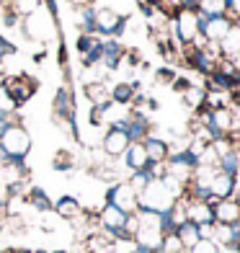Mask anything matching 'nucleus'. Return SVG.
<instances>
[{
	"label": "nucleus",
	"mask_w": 240,
	"mask_h": 253,
	"mask_svg": "<svg viewBox=\"0 0 240 253\" xmlns=\"http://www.w3.org/2000/svg\"><path fill=\"white\" fill-rule=\"evenodd\" d=\"M0 153L8 163H26V158L31 153V134L24 126V122L5 124L0 126Z\"/></svg>",
	"instance_id": "f257e3e1"
},
{
	"label": "nucleus",
	"mask_w": 240,
	"mask_h": 253,
	"mask_svg": "<svg viewBox=\"0 0 240 253\" xmlns=\"http://www.w3.org/2000/svg\"><path fill=\"white\" fill-rule=\"evenodd\" d=\"M176 202H178V199L173 197V194H170V189L163 183V178H160V181H150L142 194H137V207H140L142 212L165 214Z\"/></svg>",
	"instance_id": "f03ea898"
},
{
	"label": "nucleus",
	"mask_w": 240,
	"mask_h": 253,
	"mask_svg": "<svg viewBox=\"0 0 240 253\" xmlns=\"http://www.w3.org/2000/svg\"><path fill=\"white\" fill-rule=\"evenodd\" d=\"M197 168H199V158L191 150H186V147L184 150H170V155L165 160V176L173 178L176 183H181V186H186L191 181Z\"/></svg>",
	"instance_id": "7ed1b4c3"
},
{
	"label": "nucleus",
	"mask_w": 240,
	"mask_h": 253,
	"mask_svg": "<svg viewBox=\"0 0 240 253\" xmlns=\"http://www.w3.org/2000/svg\"><path fill=\"white\" fill-rule=\"evenodd\" d=\"M3 90H5V96L10 98V103H13V106L18 109V106H24L26 101H31V96L39 90V80L31 78V75H26V73L5 75Z\"/></svg>",
	"instance_id": "20e7f679"
},
{
	"label": "nucleus",
	"mask_w": 240,
	"mask_h": 253,
	"mask_svg": "<svg viewBox=\"0 0 240 253\" xmlns=\"http://www.w3.org/2000/svg\"><path fill=\"white\" fill-rule=\"evenodd\" d=\"M170 24H173V37H176L181 49L189 47V44L199 37V31H197V10H189V8L170 10Z\"/></svg>",
	"instance_id": "39448f33"
},
{
	"label": "nucleus",
	"mask_w": 240,
	"mask_h": 253,
	"mask_svg": "<svg viewBox=\"0 0 240 253\" xmlns=\"http://www.w3.org/2000/svg\"><path fill=\"white\" fill-rule=\"evenodd\" d=\"M127 16H121L117 8H96V37L101 39H119L127 29Z\"/></svg>",
	"instance_id": "423d86ee"
},
{
	"label": "nucleus",
	"mask_w": 240,
	"mask_h": 253,
	"mask_svg": "<svg viewBox=\"0 0 240 253\" xmlns=\"http://www.w3.org/2000/svg\"><path fill=\"white\" fill-rule=\"evenodd\" d=\"M106 204H111V207H117L119 212H124V214H134L140 207H137V194L129 189V183L127 181H114L111 186L106 189Z\"/></svg>",
	"instance_id": "0eeeda50"
},
{
	"label": "nucleus",
	"mask_w": 240,
	"mask_h": 253,
	"mask_svg": "<svg viewBox=\"0 0 240 253\" xmlns=\"http://www.w3.org/2000/svg\"><path fill=\"white\" fill-rule=\"evenodd\" d=\"M230 26H233V21L227 18V16L207 18V16L197 13V31H199V37H204V42H207V44H217L227 31H230Z\"/></svg>",
	"instance_id": "6e6552de"
},
{
	"label": "nucleus",
	"mask_w": 240,
	"mask_h": 253,
	"mask_svg": "<svg viewBox=\"0 0 240 253\" xmlns=\"http://www.w3.org/2000/svg\"><path fill=\"white\" fill-rule=\"evenodd\" d=\"M129 147V137L124 129H119V126L109 124L106 134L101 137V153H104L109 160H119L124 155V150Z\"/></svg>",
	"instance_id": "1a4fd4ad"
},
{
	"label": "nucleus",
	"mask_w": 240,
	"mask_h": 253,
	"mask_svg": "<svg viewBox=\"0 0 240 253\" xmlns=\"http://www.w3.org/2000/svg\"><path fill=\"white\" fill-rule=\"evenodd\" d=\"M52 114H54V119L60 122V124H65L67 119L78 117V109H75V98H73L70 85H60V88H57L54 101H52Z\"/></svg>",
	"instance_id": "9d476101"
},
{
	"label": "nucleus",
	"mask_w": 240,
	"mask_h": 253,
	"mask_svg": "<svg viewBox=\"0 0 240 253\" xmlns=\"http://www.w3.org/2000/svg\"><path fill=\"white\" fill-rule=\"evenodd\" d=\"M209 194L214 199H235L238 197V178L222 173V170H214L212 181H209Z\"/></svg>",
	"instance_id": "9b49d317"
},
{
	"label": "nucleus",
	"mask_w": 240,
	"mask_h": 253,
	"mask_svg": "<svg viewBox=\"0 0 240 253\" xmlns=\"http://www.w3.org/2000/svg\"><path fill=\"white\" fill-rule=\"evenodd\" d=\"M121 160V168H124V173H134V170H145L147 166V155H145V147L142 142H129V147L124 150V155L119 158Z\"/></svg>",
	"instance_id": "f8f14e48"
},
{
	"label": "nucleus",
	"mask_w": 240,
	"mask_h": 253,
	"mask_svg": "<svg viewBox=\"0 0 240 253\" xmlns=\"http://www.w3.org/2000/svg\"><path fill=\"white\" fill-rule=\"evenodd\" d=\"M124 52H127V49L121 47L119 39H104V47H101V62L98 65H104L109 73L119 70V65L124 60Z\"/></svg>",
	"instance_id": "ddd939ff"
},
{
	"label": "nucleus",
	"mask_w": 240,
	"mask_h": 253,
	"mask_svg": "<svg viewBox=\"0 0 240 253\" xmlns=\"http://www.w3.org/2000/svg\"><path fill=\"white\" fill-rule=\"evenodd\" d=\"M184 202V210H186V220L194 225H214V210L207 202Z\"/></svg>",
	"instance_id": "4468645a"
},
{
	"label": "nucleus",
	"mask_w": 240,
	"mask_h": 253,
	"mask_svg": "<svg viewBox=\"0 0 240 253\" xmlns=\"http://www.w3.org/2000/svg\"><path fill=\"white\" fill-rule=\"evenodd\" d=\"M83 93L90 101V106H101V109L111 106V88L106 85V80L104 83H101V80H88L83 85Z\"/></svg>",
	"instance_id": "2eb2a0df"
},
{
	"label": "nucleus",
	"mask_w": 240,
	"mask_h": 253,
	"mask_svg": "<svg viewBox=\"0 0 240 253\" xmlns=\"http://www.w3.org/2000/svg\"><path fill=\"white\" fill-rule=\"evenodd\" d=\"M214 225H238L240 222V204L238 199H222L214 207Z\"/></svg>",
	"instance_id": "dca6fc26"
},
{
	"label": "nucleus",
	"mask_w": 240,
	"mask_h": 253,
	"mask_svg": "<svg viewBox=\"0 0 240 253\" xmlns=\"http://www.w3.org/2000/svg\"><path fill=\"white\" fill-rule=\"evenodd\" d=\"M142 147H145L147 163H165L168 155H170V145H168V140H163V137H158V134L145 137Z\"/></svg>",
	"instance_id": "f3484780"
},
{
	"label": "nucleus",
	"mask_w": 240,
	"mask_h": 253,
	"mask_svg": "<svg viewBox=\"0 0 240 253\" xmlns=\"http://www.w3.org/2000/svg\"><path fill=\"white\" fill-rule=\"evenodd\" d=\"M140 93V80H132V83H117L111 88V103L121 109H129L134 103V96Z\"/></svg>",
	"instance_id": "a211bd4d"
},
{
	"label": "nucleus",
	"mask_w": 240,
	"mask_h": 253,
	"mask_svg": "<svg viewBox=\"0 0 240 253\" xmlns=\"http://www.w3.org/2000/svg\"><path fill=\"white\" fill-rule=\"evenodd\" d=\"M217 52H220V57H225V60H235L240 54V26L238 24H233L230 31L217 42Z\"/></svg>",
	"instance_id": "6ab92c4d"
},
{
	"label": "nucleus",
	"mask_w": 240,
	"mask_h": 253,
	"mask_svg": "<svg viewBox=\"0 0 240 253\" xmlns=\"http://www.w3.org/2000/svg\"><path fill=\"white\" fill-rule=\"evenodd\" d=\"M52 212L60 217V220H67V222H73L80 217V212H83V207H80V202L75 197H60L57 202H52Z\"/></svg>",
	"instance_id": "aec40b11"
},
{
	"label": "nucleus",
	"mask_w": 240,
	"mask_h": 253,
	"mask_svg": "<svg viewBox=\"0 0 240 253\" xmlns=\"http://www.w3.org/2000/svg\"><path fill=\"white\" fill-rule=\"evenodd\" d=\"M26 204L29 207H34L37 212H41V214H47V212H52V199L47 197V191L44 189H39V186H31L29 191H26Z\"/></svg>",
	"instance_id": "412c9836"
},
{
	"label": "nucleus",
	"mask_w": 240,
	"mask_h": 253,
	"mask_svg": "<svg viewBox=\"0 0 240 253\" xmlns=\"http://www.w3.org/2000/svg\"><path fill=\"white\" fill-rule=\"evenodd\" d=\"M75 26L80 34H96V5L75 8Z\"/></svg>",
	"instance_id": "4be33fe9"
},
{
	"label": "nucleus",
	"mask_w": 240,
	"mask_h": 253,
	"mask_svg": "<svg viewBox=\"0 0 240 253\" xmlns=\"http://www.w3.org/2000/svg\"><path fill=\"white\" fill-rule=\"evenodd\" d=\"M176 238L181 240V246H184V251H189V248H194V246H197L199 243V227L197 225H194V222H184V225H178L176 227Z\"/></svg>",
	"instance_id": "5701e85b"
},
{
	"label": "nucleus",
	"mask_w": 240,
	"mask_h": 253,
	"mask_svg": "<svg viewBox=\"0 0 240 253\" xmlns=\"http://www.w3.org/2000/svg\"><path fill=\"white\" fill-rule=\"evenodd\" d=\"M217 170H222V173L233 176V178H240V158H238V153L233 150V153H227L222 158H217Z\"/></svg>",
	"instance_id": "b1692460"
},
{
	"label": "nucleus",
	"mask_w": 240,
	"mask_h": 253,
	"mask_svg": "<svg viewBox=\"0 0 240 253\" xmlns=\"http://www.w3.org/2000/svg\"><path fill=\"white\" fill-rule=\"evenodd\" d=\"M204 96H207V90H204L201 85H189L184 93H181L184 103H186L189 109H194V111H199V109L204 106Z\"/></svg>",
	"instance_id": "393cba45"
},
{
	"label": "nucleus",
	"mask_w": 240,
	"mask_h": 253,
	"mask_svg": "<svg viewBox=\"0 0 240 253\" xmlns=\"http://www.w3.org/2000/svg\"><path fill=\"white\" fill-rule=\"evenodd\" d=\"M124 181L129 183V189H132L134 194H142V191L147 189V183L153 181V176H150V170L145 168V170H134V173H129Z\"/></svg>",
	"instance_id": "a878e982"
},
{
	"label": "nucleus",
	"mask_w": 240,
	"mask_h": 253,
	"mask_svg": "<svg viewBox=\"0 0 240 253\" xmlns=\"http://www.w3.org/2000/svg\"><path fill=\"white\" fill-rule=\"evenodd\" d=\"M197 13L207 16V18L225 16V0H199V8H197Z\"/></svg>",
	"instance_id": "bb28decb"
},
{
	"label": "nucleus",
	"mask_w": 240,
	"mask_h": 253,
	"mask_svg": "<svg viewBox=\"0 0 240 253\" xmlns=\"http://www.w3.org/2000/svg\"><path fill=\"white\" fill-rule=\"evenodd\" d=\"M75 166V155L70 150H57L52 158V168L54 170H70Z\"/></svg>",
	"instance_id": "cd10ccee"
},
{
	"label": "nucleus",
	"mask_w": 240,
	"mask_h": 253,
	"mask_svg": "<svg viewBox=\"0 0 240 253\" xmlns=\"http://www.w3.org/2000/svg\"><path fill=\"white\" fill-rule=\"evenodd\" d=\"M101 42H104V39H101V37H96V34H80L75 47H78V52H80V54H88L90 49H96Z\"/></svg>",
	"instance_id": "c85d7f7f"
},
{
	"label": "nucleus",
	"mask_w": 240,
	"mask_h": 253,
	"mask_svg": "<svg viewBox=\"0 0 240 253\" xmlns=\"http://www.w3.org/2000/svg\"><path fill=\"white\" fill-rule=\"evenodd\" d=\"M209 147H212V153H214L217 158H222V155H227V153L235 150V140H233V137H220V140L209 142Z\"/></svg>",
	"instance_id": "c756f323"
},
{
	"label": "nucleus",
	"mask_w": 240,
	"mask_h": 253,
	"mask_svg": "<svg viewBox=\"0 0 240 253\" xmlns=\"http://www.w3.org/2000/svg\"><path fill=\"white\" fill-rule=\"evenodd\" d=\"M160 253H184V246H181V240L176 238V233L163 235V243H160Z\"/></svg>",
	"instance_id": "7c9ffc66"
},
{
	"label": "nucleus",
	"mask_w": 240,
	"mask_h": 253,
	"mask_svg": "<svg viewBox=\"0 0 240 253\" xmlns=\"http://www.w3.org/2000/svg\"><path fill=\"white\" fill-rule=\"evenodd\" d=\"M186 253H222V248L214 243V240H199L194 248H189Z\"/></svg>",
	"instance_id": "2f4dec72"
},
{
	"label": "nucleus",
	"mask_w": 240,
	"mask_h": 253,
	"mask_svg": "<svg viewBox=\"0 0 240 253\" xmlns=\"http://www.w3.org/2000/svg\"><path fill=\"white\" fill-rule=\"evenodd\" d=\"M225 16L233 24H240V0H225Z\"/></svg>",
	"instance_id": "473e14b6"
},
{
	"label": "nucleus",
	"mask_w": 240,
	"mask_h": 253,
	"mask_svg": "<svg viewBox=\"0 0 240 253\" xmlns=\"http://www.w3.org/2000/svg\"><path fill=\"white\" fill-rule=\"evenodd\" d=\"M16 54V44L8 42L3 34H0V60H5V57H13Z\"/></svg>",
	"instance_id": "72a5a7b5"
},
{
	"label": "nucleus",
	"mask_w": 240,
	"mask_h": 253,
	"mask_svg": "<svg viewBox=\"0 0 240 253\" xmlns=\"http://www.w3.org/2000/svg\"><path fill=\"white\" fill-rule=\"evenodd\" d=\"M137 230H140V217H137V212H134V214H127V222H124V233H127L129 238H134Z\"/></svg>",
	"instance_id": "f704fd0d"
},
{
	"label": "nucleus",
	"mask_w": 240,
	"mask_h": 253,
	"mask_svg": "<svg viewBox=\"0 0 240 253\" xmlns=\"http://www.w3.org/2000/svg\"><path fill=\"white\" fill-rule=\"evenodd\" d=\"M90 124H96V126L106 124V109H101V106L90 109Z\"/></svg>",
	"instance_id": "c9c22d12"
},
{
	"label": "nucleus",
	"mask_w": 240,
	"mask_h": 253,
	"mask_svg": "<svg viewBox=\"0 0 240 253\" xmlns=\"http://www.w3.org/2000/svg\"><path fill=\"white\" fill-rule=\"evenodd\" d=\"M18 18H21V16L16 13V10L10 8V5H5V10H3V24H5V26H16Z\"/></svg>",
	"instance_id": "e433bc0d"
},
{
	"label": "nucleus",
	"mask_w": 240,
	"mask_h": 253,
	"mask_svg": "<svg viewBox=\"0 0 240 253\" xmlns=\"http://www.w3.org/2000/svg\"><path fill=\"white\" fill-rule=\"evenodd\" d=\"M158 80H160V83H173V80H176V73L168 70V67H160V70H158Z\"/></svg>",
	"instance_id": "4c0bfd02"
},
{
	"label": "nucleus",
	"mask_w": 240,
	"mask_h": 253,
	"mask_svg": "<svg viewBox=\"0 0 240 253\" xmlns=\"http://www.w3.org/2000/svg\"><path fill=\"white\" fill-rule=\"evenodd\" d=\"M65 253H88L85 240H75V243H73L70 248H65Z\"/></svg>",
	"instance_id": "58836bf2"
},
{
	"label": "nucleus",
	"mask_w": 240,
	"mask_h": 253,
	"mask_svg": "<svg viewBox=\"0 0 240 253\" xmlns=\"http://www.w3.org/2000/svg\"><path fill=\"white\" fill-rule=\"evenodd\" d=\"M189 85H191V83H189L186 78H176L173 83H170V88H173V90H181V93H184V90H186Z\"/></svg>",
	"instance_id": "ea45409f"
},
{
	"label": "nucleus",
	"mask_w": 240,
	"mask_h": 253,
	"mask_svg": "<svg viewBox=\"0 0 240 253\" xmlns=\"http://www.w3.org/2000/svg\"><path fill=\"white\" fill-rule=\"evenodd\" d=\"M67 3H70L73 8H90L96 0H67Z\"/></svg>",
	"instance_id": "a19ab883"
},
{
	"label": "nucleus",
	"mask_w": 240,
	"mask_h": 253,
	"mask_svg": "<svg viewBox=\"0 0 240 253\" xmlns=\"http://www.w3.org/2000/svg\"><path fill=\"white\" fill-rule=\"evenodd\" d=\"M5 253H34L31 248H8Z\"/></svg>",
	"instance_id": "79ce46f5"
},
{
	"label": "nucleus",
	"mask_w": 240,
	"mask_h": 253,
	"mask_svg": "<svg viewBox=\"0 0 240 253\" xmlns=\"http://www.w3.org/2000/svg\"><path fill=\"white\" fill-rule=\"evenodd\" d=\"M145 3H150L153 8H160V5H165V0H145Z\"/></svg>",
	"instance_id": "37998d69"
},
{
	"label": "nucleus",
	"mask_w": 240,
	"mask_h": 253,
	"mask_svg": "<svg viewBox=\"0 0 240 253\" xmlns=\"http://www.w3.org/2000/svg\"><path fill=\"white\" fill-rule=\"evenodd\" d=\"M3 80H5V70L0 67V85H3Z\"/></svg>",
	"instance_id": "c03bdc74"
},
{
	"label": "nucleus",
	"mask_w": 240,
	"mask_h": 253,
	"mask_svg": "<svg viewBox=\"0 0 240 253\" xmlns=\"http://www.w3.org/2000/svg\"><path fill=\"white\" fill-rule=\"evenodd\" d=\"M8 3H10V0H0V8H5Z\"/></svg>",
	"instance_id": "a18cd8bd"
},
{
	"label": "nucleus",
	"mask_w": 240,
	"mask_h": 253,
	"mask_svg": "<svg viewBox=\"0 0 240 253\" xmlns=\"http://www.w3.org/2000/svg\"><path fill=\"white\" fill-rule=\"evenodd\" d=\"M34 253H49V251H34Z\"/></svg>",
	"instance_id": "49530a36"
},
{
	"label": "nucleus",
	"mask_w": 240,
	"mask_h": 253,
	"mask_svg": "<svg viewBox=\"0 0 240 253\" xmlns=\"http://www.w3.org/2000/svg\"><path fill=\"white\" fill-rule=\"evenodd\" d=\"M0 230H3V222H0Z\"/></svg>",
	"instance_id": "de8ad7c7"
},
{
	"label": "nucleus",
	"mask_w": 240,
	"mask_h": 253,
	"mask_svg": "<svg viewBox=\"0 0 240 253\" xmlns=\"http://www.w3.org/2000/svg\"><path fill=\"white\" fill-rule=\"evenodd\" d=\"M129 253H134V251H129Z\"/></svg>",
	"instance_id": "09e8293b"
},
{
	"label": "nucleus",
	"mask_w": 240,
	"mask_h": 253,
	"mask_svg": "<svg viewBox=\"0 0 240 253\" xmlns=\"http://www.w3.org/2000/svg\"><path fill=\"white\" fill-rule=\"evenodd\" d=\"M238 26H240V24H238Z\"/></svg>",
	"instance_id": "8fccbe9b"
},
{
	"label": "nucleus",
	"mask_w": 240,
	"mask_h": 253,
	"mask_svg": "<svg viewBox=\"0 0 240 253\" xmlns=\"http://www.w3.org/2000/svg\"><path fill=\"white\" fill-rule=\"evenodd\" d=\"M184 253H186V251H184Z\"/></svg>",
	"instance_id": "3c124183"
}]
</instances>
